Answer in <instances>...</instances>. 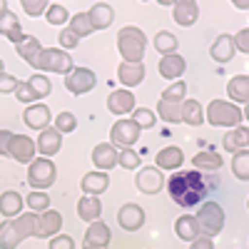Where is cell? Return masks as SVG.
I'll list each match as a JSON object with an SVG mask.
<instances>
[{"label":"cell","mask_w":249,"mask_h":249,"mask_svg":"<svg viewBox=\"0 0 249 249\" xmlns=\"http://www.w3.org/2000/svg\"><path fill=\"white\" fill-rule=\"evenodd\" d=\"M48 249H75V239L68 237V234H55L50 239V247Z\"/></svg>","instance_id":"obj_50"},{"label":"cell","mask_w":249,"mask_h":249,"mask_svg":"<svg viewBox=\"0 0 249 249\" xmlns=\"http://www.w3.org/2000/svg\"><path fill=\"white\" fill-rule=\"evenodd\" d=\"M62 230V214L57 210H45L37 214V239H48L60 234Z\"/></svg>","instance_id":"obj_15"},{"label":"cell","mask_w":249,"mask_h":249,"mask_svg":"<svg viewBox=\"0 0 249 249\" xmlns=\"http://www.w3.org/2000/svg\"><path fill=\"white\" fill-rule=\"evenodd\" d=\"M175 234L182 239V242H195L202 237V230H199V222L195 214H182L177 222H175Z\"/></svg>","instance_id":"obj_21"},{"label":"cell","mask_w":249,"mask_h":249,"mask_svg":"<svg viewBox=\"0 0 249 249\" xmlns=\"http://www.w3.org/2000/svg\"><path fill=\"white\" fill-rule=\"evenodd\" d=\"M110 239H112L110 227L102 222V219L92 222V224L88 227V232H85V244H90V247H102V249H107Z\"/></svg>","instance_id":"obj_29"},{"label":"cell","mask_w":249,"mask_h":249,"mask_svg":"<svg viewBox=\"0 0 249 249\" xmlns=\"http://www.w3.org/2000/svg\"><path fill=\"white\" fill-rule=\"evenodd\" d=\"M18 77L15 75H8V72H3L0 75V95H8V92H15V88H18Z\"/></svg>","instance_id":"obj_51"},{"label":"cell","mask_w":249,"mask_h":249,"mask_svg":"<svg viewBox=\"0 0 249 249\" xmlns=\"http://www.w3.org/2000/svg\"><path fill=\"white\" fill-rule=\"evenodd\" d=\"M45 20H48L50 25H65V23H70V13L65 10V5L50 3L48 10H45Z\"/></svg>","instance_id":"obj_41"},{"label":"cell","mask_w":249,"mask_h":249,"mask_svg":"<svg viewBox=\"0 0 249 249\" xmlns=\"http://www.w3.org/2000/svg\"><path fill=\"white\" fill-rule=\"evenodd\" d=\"M197 222H199V230H202L204 237L219 234L222 227H224V210H222V204H217V202H204V204L199 207Z\"/></svg>","instance_id":"obj_6"},{"label":"cell","mask_w":249,"mask_h":249,"mask_svg":"<svg viewBox=\"0 0 249 249\" xmlns=\"http://www.w3.org/2000/svg\"><path fill=\"white\" fill-rule=\"evenodd\" d=\"M140 135H142V130L137 127V124L130 117H122L112 124V130H110V144L112 147H120V150L132 147V144L140 140Z\"/></svg>","instance_id":"obj_7"},{"label":"cell","mask_w":249,"mask_h":249,"mask_svg":"<svg viewBox=\"0 0 249 249\" xmlns=\"http://www.w3.org/2000/svg\"><path fill=\"white\" fill-rule=\"evenodd\" d=\"M222 155L219 152H212V150H204V152H197L192 157V167L195 170H207V172H214V170H222Z\"/></svg>","instance_id":"obj_32"},{"label":"cell","mask_w":249,"mask_h":249,"mask_svg":"<svg viewBox=\"0 0 249 249\" xmlns=\"http://www.w3.org/2000/svg\"><path fill=\"white\" fill-rule=\"evenodd\" d=\"M117 224L122 227L124 232H137L140 227L144 224V210L135 202H127L117 210Z\"/></svg>","instance_id":"obj_10"},{"label":"cell","mask_w":249,"mask_h":249,"mask_svg":"<svg viewBox=\"0 0 249 249\" xmlns=\"http://www.w3.org/2000/svg\"><path fill=\"white\" fill-rule=\"evenodd\" d=\"M222 147L224 152H239V150H247L249 147V127H244V124H239V127L230 130L224 137H222Z\"/></svg>","instance_id":"obj_23"},{"label":"cell","mask_w":249,"mask_h":249,"mask_svg":"<svg viewBox=\"0 0 249 249\" xmlns=\"http://www.w3.org/2000/svg\"><path fill=\"white\" fill-rule=\"evenodd\" d=\"M190 249H214V242H212V237H199V239H195L192 244H190Z\"/></svg>","instance_id":"obj_54"},{"label":"cell","mask_w":249,"mask_h":249,"mask_svg":"<svg viewBox=\"0 0 249 249\" xmlns=\"http://www.w3.org/2000/svg\"><path fill=\"white\" fill-rule=\"evenodd\" d=\"M232 172L239 182H249V150H239L232 157Z\"/></svg>","instance_id":"obj_38"},{"label":"cell","mask_w":249,"mask_h":249,"mask_svg":"<svg viewBox=\"0 0 249 249\" xmlns=\"http://www.w3.org/2000/svg\"><path fill=\"white\" fill-rule=\"evenodd\" d=\"M80 187H82V192L85 195H90V197H97V195H102L110 187V175L107 172H88L85 177L80 179Z\"/></svg>","instance_id":"obj_22"},{"label":"cell","mask_w":249,"mask_h":249,"mask_svg":"<svg viewBox=\"0 0 249 249\" xmlns=\"http://www.w3.org/2000/svg\"><path fill=\"white\" fill-rule=\"evenodd\" d=\"M234 37L230 35V33H222V35H217V40L212 43V48H210V55H212V60H217V62H230L232 57H234Z\"/></svg>","instance_id":"obj_20"},{"label":"cell","mask_w":249,"mask_h":249,"mask_svg":"<svg viewBox=\"0 0 249 249\" xmlns=\"http://www.w3.org/2000/svg\"><path fill=\"white\" fill-rule=\"evenodd\" d=\"M237 10H247L249 8V0H234V3H232Z\"/></svg>","instance_id":"obj_55"},{"label":"cell","mask_w":249,"mask_h":249,"mask_svg":"<svg viewBox=\"0 0 249 249\" xmlns=\"http://www.w3.org/2000/svg\"><path fill=\"white\" fill-rule=\"evenodd\" d=\"M20 242H23V237H20L15 222L5 219L3 224H0V249H18Z\"/></svg>","instance_id":"obj_33"},{"label":"cell","mask_w":249,"mask_h":249,"mask_svg":"<svg viewBox=\"0 0 249 249\" xmlns=\"http://www.w3.org/2000/svg\"><path fill=\"white\" fill-rule=\"evenodd\" d=\"M25 124L30 130H37V132H43L45 127H50V120H53V112L48 105H43V102H35V105H28L25 115H23Z\"/></svg>","instance_id":"obj_13"},{"label":"cell","mask_w":249,"mask_h":249,"mask_svg":"<svg viewBox=\"0 0 249 249\" xmlns=\"http://www.w3.org/2000/svg\"><path fill=\"white\" fill-rule=\"evenodd\" d=\"M135 187L142 195H157L164 187V175L157 167H140V172L135 175Z\"/></svg>","instance_id":"obj_9"},{"label":"cell","mask_w":249,"mask_h":249,"mask_svg":"<svg viewBox=\"0 0 249 249\" xmlns=\"http://www.w3.org/2000/svg\"><path fill=\"white\" fill-rule=\"evenodd\" d=\"M23 204H25V199L20 197V192L8 190V192L0 195V214L8 217V219H15V217L23 214Z\"/></svg>","instance_id":"obj_27"},{"label":"cell","mask_w":249,"mask_h":249,"mask_svg":"<svg viewBox=\"0 0 249 249\" xmlns=\"http://www.w3.org/2000/svg\"><path fill=\"white\" fill-rule=\"evenodd\" d=\"M184 68H187V62H184V57H182V55H177V53L160 57V65H157L160 77H164V80H172V82H175V80H182Z\"/></svg>","instance_id":"obj_18"},{"label":"cell","mask_w":249,"mask_h":249,"mask_svg":"<svg viewBox=\"0 0 249 249\" xmlns=\"http://www.w3.org/2000/svg\"><path fill=\"white\" fill-rule=\"evenodd\" d=\"M15 53L23 57L30 68H35V62H37L40 53H43V45H40V40H37L35 35H25V37L15 45Z\"/></svg>","instance_id":"obj_28"},{"label":"cell","mask_w":249,"mask_h":249,"mask_svg":"<svg viewBox=\"0 0 249 249\" xmlns=\"http://www.w3.org/2000/svg\"><path fill=\"white\" fill-rule=\"evenodd\" d=\"M55 175H57V170H55L53 160L35 157L30 162V167H28V184L33 187V190H37V192H45L48 187L55 184Z\"/></svg>","instance_id":"obj_5"},{"label":"cell","mask_w":249,"mask_h":249,"mask_svg":"<svg viewBox=\"0 0 249 249\" xmlns=\"http://www.w3.org/2000/svg\"><path fill=\"white\" fill-rule=\"evenodd\" d=\"M157 115H160L162 122H170V124L182 122V105H177V102H164V100H160V102H157Z\"/></svg>","instance_id":"obj_37"},{"label":"cell","mask_w":249,"mask_h":249,"mask_svg":"<svg viewBox=\"0 0 249 249\" xmlns=\"http://www.w3.org/2000/svg\"><path fill=\"white\" fill-rule=\"evenodd\" d=\"M13 222H15V227H18V232H20V237H23V239L37 237V214H35V212L20 214V217H15Z\"/></svg>","instance_id":"obj_36"},{"label":"cell","mask_w":249,"mask_h":249,"mask_svg":"<svg viewBox=\"0 0 249 249\" xmlns=\"http://www.w3.org/2000/svg\"><path fill=\"white\" fill-rule=\"evenodd\" d=\"M117 162H120V150L117 147H112L110 142L95 144V150H92V164L97 167V172H107V170L117 167Z\"/></svg>","instance_id":"obj_12"},{"label":"cell","mask_w":249,"mask_h":249,"mask_svg":"<svg viewBox=\"0 0 249 249\" xmlns=\"http://www.w3.org/2000/svg\"><path fill=\"white\" fill-rule=\"evenodd\" d=\"M197 18H199V5L195 3V0H179V3L172 5V20L182 28L195 25Z\"/></svg>","instance_id":"obj_17"},{"label":"cell","mask_w":249,"mask_h":249,"mask_svg":"<svg viewBox=\"0 0 249 249\" xmlns=\"http://www.w3.org/2000/svg\"><path fill=\"white\" fill-rule=\"evenodd\" d=\"M184 95H187V82H184V80H175L170 88L162 90V97H160V100H164V102H177V105H182Z\"/></svg>","instance_id":"obj_39"},{"label":"cell","mask_w":249,"mask_h":249,"mask_svg":"<svg viewBox=\"0 0 249 249\" xmlns=\"http://www.w3.org/2000/svg\"><path fill=\"white\" fill-rule=\"evenodd\" d=\"M167 192L175 204L195 207L207 195V184L197 170H177V175H172L167 179Z\"/></svg>","instance_id":"obj_1"},{"label":"cell","mask_w":249,"mask_h":249,"mask_svg":"<svg viewBox=\"0 0 249 249\" xmlns=\"http://www.w3.org/2000/svg\"><path fill=\"white\" fill-rule=\"evenodd\" d=\"M144 48H147V37L142 28L137 25H124L117 33V50L122 55V62H142Z\"/></svg>","instance_id":"obj_2"},{"label":"cell","mask_w":249,"mask_h":249,"mask_svg":"<svg viewBox=\"0 0 249 249\" xmlns=\"http://www.w3.org/2000/svg\"><path fill=\"white\" fill-rule=\"evenodd\" d=\"M204 120L214 124V127H239L244 115L239 110V105H234V102H227V100H212L210 105H207L204 110Z\"/></svg>","instance_id":"obj_3"},{"label":"cell","mask_w":249,"mask_h":249,"mask_svg":"<svg viewBox=\"0 0 249 249\" xmlns=\"http://www.w3.org/2000/svg\"><path fill=\"white\" fill-rule=\"evenodd\" d=\"M10 140H13L10 130H0V157H10Z\"/></svg>","instance_id":"obj_53"},{"label":"cell","mask_w":249,"mask_h":249,"mask_svg":"<svg viewBox=\"0 0 249 249\" xmlns=\"http://www.w3.org/2000/svg\"><path fill=\"white\" fill-rule=\"evenodd\" d=\"M35 147H37V152L43 155V157H53V155H57L60 152V147H62V135L55 130V127H45L43 132L37 135V140H35Z\"/></svg>","instance_id":"obj_16"},{"label":"cell","mask_w":249,"mask_h":249,"mask_svg":"<svg viewBox=\"0 0 249 249\" xmlns=\"http://www.w3.org/2000/svg\"><path fill=\"white\" fill-rule=\"evenodd\" d=\"M28 88L35 92V97L37 100H43V97H48L50 95V90H53V85H50V80H48V75H33L30 80H28Z\"/></svg>","instance_id":"obj_43"},{"label":"cell","mask_w":249,"mask_h":249,"mask_svg":"<svg viewBox=\"0 0 249 249\" xmlns=\"http://www.w3.org/2000/svg\"><path fill=\"white\" fill-rule=\"evenodd\" d=\"M77 37H88L90 33H95L92 30V25H90V18H88V13H77V15H70V25H68Z\"/></svg>","instance_id":"obj_40"},{"label":"cell","mask_w":249,"mask_h":249,"mask_svg":"<svg viewBox=\"0 0 249 249\" xmlns=\"http://www.w3.org/2000/svg\"><path fill=\"white\" fill-rule=\"evenodd\" d=\"M8 10V0H0V15H3Z\"/></svg>","instance_id":"obj_56"},{"label":"cell","mask_w":249,"mask_h":249,"mask_svg":"<svg viewBox=\"0 0 249 249\" xmlns=\"http://www.w3.org/2000/svg\"><path fill=\"white\" fill-rule=\"evenodd\" d=\"M117 77H120V82L124 88H135L144 80V65L142 62H120Z\"/></svg>","instance_id":"obj_25"},{"label":"cell","mask_w":249,"mask_h":249,"mask_svg":"<svg viewBox=\"0 0 249 249\" xmlns=\"http://www.w3.org/2000/svg\"><path fill=\"white\" fill-rule=\"evenodd\" d=\"M75 127H77V117H75L70 110L55 115V130H57L60 135H68V132H72Z\"/></svg>","instance_id":"obj_45"},{"label":"cell","mask_w":249,"mask_h":249,"mask_svg":"<svg viewBox=\"0 0 249 249\" xmlns=\"http://www.w3.org/2000/svg\"><path fill=\"white\" fill-rule=\"evenodd\" d=\"M48 5H50L48 0H23V10H25V15H30V18L45 15Z\"/></svg>","instance_id":"obj_47"},{"label":"cell","mask_w":249,"mask_h":249,"mask_svg":"<svg viewBox=\"0 0 249 249\" xmlns=\"http://www.w3.org/2000/svg\"><path fill=\"white\" fill-rule=\"evenodd\" d=\"M107 110L112 115H130L135 112V95L130 90H115L107 95Z\"/></svg>","instance_id":"obj_19"},{"label":"cell","mask_w":249,"mask_h":249,"mask_svg":"<svg viewBox=\"0 0 249 249\" xmlns=\"http://www.w3.org/2000/svg\"><path fill=\"white\" fill-rule=\"evenodd\" d=\"M37 155V147H35V140L28 137V135H13L10 140V157L20 164H30Z\"/></svg>","instance_id":"obj_11"},{"label":"cell","mask_w":249,"mask_h":249,"mask_svg":"<svg viewBox=\"0 0 249 249\" xmlns=\"http://www.w3.org/2000/svg\"><path fill=\"white\" fill-rule=\"evenodd\" d=\"M25 204L30 207V210L35 212V214H40V212H45V210H50V195H45V192H37V190H33L28 197H25Z\"/></svg>","instance_id":"obj_44"},{"label":"cell","mask_w":249,"mask_h":249,"mask_svg":"<svg viewBox=\"0 0 249 249\" xmlns=\"http://www.w3.org/2000/svg\"><path fill=\"white\" fill-rule=\"evenodd\" d=\"M182 122L192 124V127H199L204 122V107L197 100H184L182 102Z\"/></svg>","instance_id":"obj_34"},{"label":"cell","mask_w":249,"mask_h":249,"mask_svg":"<svg viewBox=\"0 0 249 249\" xmlns=\"http://www.w3.org/2000/svg\"><path fill=\"white\" fill-rule=\"evenodd\" d=\"M97 85V77L90 68H72L70 75H65V88L72 95H85Z\"/></svg>","instance_id":"obj_8"},{"label":"cell","mask_w":249,"mask_h":249,"mask_svg":"<svg viewBox=\"0 0 249 249\" xmlns=\"http://www.w3.org/2000/svg\"><path fill=\"white\" fill-rule=\"evenodd\" d=\"M120 167H124V170H137L140 167V155L132 150V147H124V150H120Z\"/></svg>","instance_id":"obj_46"},{"label":"cell","mask_w":249,"mask_h":249,"mask_svg":"<svg viewBox=\"0 0 249 249\" xmlns=\"http://www.w3.org/2000/svg\"><path fill=\"white\" fill-rule=\"evenodd\" d=\"M182 162H184V152L179 147H175V144H170V147H162L157 155H155V167L157 170H167V172H177L182 170Z\"/></svg>","instance_id":"obj_14"},{"label":"cell","mask_w":249,"mask_h":249,"mask_svg":"<svg viewBox=\"0 0 249 249\" xmlns=\"http://www.w3.org/2000/svg\"><path fill=\"white\" fill-rule=\"evenodd\" d=\"M152 43H155V50L164 57V55H172V53H177V37L170 33V30H160L157 35H155V40H152Z\"/></svg>","instance_id":"obj_35"},{"label":"cell","mask_w":249,"mask_h":249,"mask_svg":"<svg viewBox=\"0 0 249 249\" xmlns=\"http://www.w3.org/2000/svg\"><path fill=\"white\" fill-rule=\"evenodd\" d=\"M232 37H234V50H239V53H249V28L239 30V33L232 35Z\"/></svg>","instance_id":"obj_52"},{"label":"cell","mask_w":249,"mask_h":249,"mask_svg":"<svg viewBox=\"0 0 249 249\" xmlns=\"http://www.w3.org/2000/svg\"><path fill=\"white\" fill-rule=\"evenodd\" d=\"M247 207H249V199H247Z\"/></svg>","instance_id":"obj_60"},{"label":"cell","mask_w":249,"mask_h":249,"mask_svg":"<svg viewBox=\"0 0 249 249\" xmlns=\"http://www.w3.org/2000/svg\"><path fill=\"white\" fill-rule=\"evenodd\" d=\"M82 249H102V247H90V244H82Z\"/></svg>","instance_id":"obj_59"},{"label":"cell","mask_w":249,"mask_h":249,"mask_svg":"<svg viewBox=\"0 0 249 249\" xmlns=\"http://www.w3.org/2000/svg\"><path fill=\"white\" fill-rule=\"evenodd\" d=\"M242 115H244V117L249 120V102H247V105H244V110H242Z\"/></svg>","instance_id":"obj_57"},{"label":"cell","mask_w":249,"mask_h":249,"mask_svg":"<svg viewBox=\"0 0 249 249\" xmlns=\"http://www.w3.org/2000/svg\"><path fill=\"white\" fill-rule=\"evenodd\" d=\"M227 95L232 97L234 105H247L249 102V75H234L227 82Z\"/></svg>","instance_id":"obj_30"},{"label":"cell","mask_w":249,"mask_h":249,"mask_svg":"<svg viewBox=\"0 0 249 249\" xmlns=\"http://www.w3.org/2000/svg\"><path fill=\"white\" fill-rule=\"evenodd\" d=\"M100 214H102V202H100V197L85 195V197L77 199V217H80V219H85V222L92 224V222L100 219Z\"/></svg>","instance_id":"obj_31"},{"label":"cell","mask_w":249,"mask_h":249,"mask_svg":"<svg viewBox=\"0 0 249 249\" xmlns=\"http://www.w3.org/2000/svg\"><path fill=\"white\" fill-rule=\"evenodd\" d=\"M72 55H68L62 48H43L37 62H35V70L40 72H57V75H70L72 70Z\"/></svg>","instance_id":"obj_4"},{"label":"cell","mask_w":249,"mask_h":249,"mask_svg":"<svg viewBox=\"0 0 249 249\" xmlns=\"http://www.w3.org/2000/svg\"><path fill=\"white\" fill-rule=\"evenodd\" d=\"M0 35H3L5 40H10V43H20L25 35H23V28H20V20L13 10H5L3 15H0Z\"/></svg>","instance_id":"obj_24"},{"label":"cell","mask_w":249,"mask_h":249,"mask_svg":"<svg viewBox=\"0 0 249 249\" xmlns=\"http://www.w3.org/2000/svg\"><path fill=\"white\" fill-rule=\"evenodd\" d=\"M140 130H150V127H155L157 124V115L152 112V110H147V107H135V112H132V117H130Z\"/></svg>","instance_id":"obj_42"},{"label":"cell","mask_w":249,"mask_h":249,"mask_svg":"<svg viewBox=\"0 0 249 249\" xmlns=\"http://www.w3.org/2000/svg\"><path fill=\"white\" fill-rule=\"evenodd\" d=\"M20 102H28V105H35V102H40L37 97H35V92L28 88V82H18V88H15V92H13Z\"/></svg>","instance_id":"obj_48"},{"label":"cell","mask_w":249,"mask_h":249,"mask_svg":"<svg viewBox=\"0 0 249 249\" xmlns=\"http://www.w3.org/2000/svg\"><path fill=\"white\" fill-rule=\"evenodd\" d=\"M88 18H90V25L92 30H105L112 25L115 20V10L107 5V3H95L90 10H88Z\"/></svg>","instance_id":"obj_26"},{"label":"cell","mask_w":249,"mask_h":249,"mask_svg":"<svg viewBox=\"0 0 249 249\" xmlns=\"http://www.w3.org/2000/svg\"><path fill=\"white\" fill-rule=\"evenodd\" d=\"M57 37H60V48H62V50H72V48H77V43H80V37H77L70 28H62Z\"/></svg>","instance_id":"obj_49"},{"label":"cell","mask_w":249,"mask_h":249,"mask_svg":"<svg viewBox=\"0 0 249 249\" xmlns=\"http://www.w3.org/2000/svg\"><path fill=\"white\" fill-rule=\"evenodd\" d=\"M5 72V62H3V57H0V75Z\"/></svg>","instance_id":"obj_58"}]
</instances>
